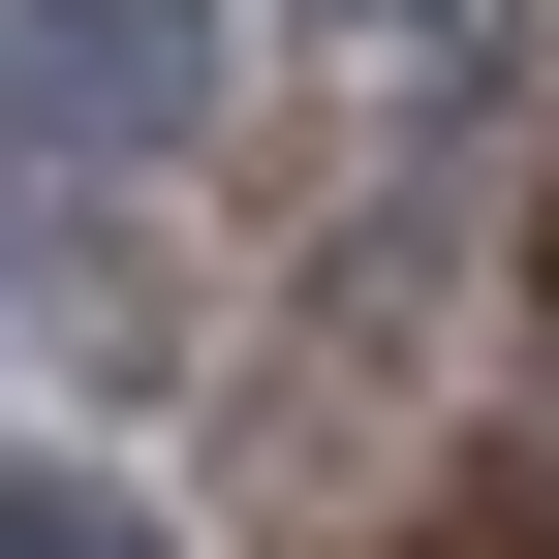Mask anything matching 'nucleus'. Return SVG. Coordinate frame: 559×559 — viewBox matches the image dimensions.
I'll list each match as a JSON object with an SVG mask.
<instances>
[{
	"mask_svg": "<svg viewBox=\"0 0 559 559\" xmlns=\"http://www.w3.org/2000/svg\"><path fill=\"white\" fill-rule=\"evenodd\" d=\"M0 94L62 156H187L218 124V0H0Z\"/></svg>",
	"mask_w": 559,
	"mask_h": 559,
	"instance_id": "1",
	"label": "nucleus"
},
{
	"mask_svg": "<svg viewBox=\"0 0 559 559\" xmlns=\"http://www.w3.org/2000/svg\"><path fill=\"white\" fill-rule=\"evenodd\" d=\"M0 559H156V498H94V466H0Z\"/></svg>",
	"mask_w": 559,
	"mask_h": 559,
	"instance_id": "2",
	"label": "nucleus"
}]
</instances>
